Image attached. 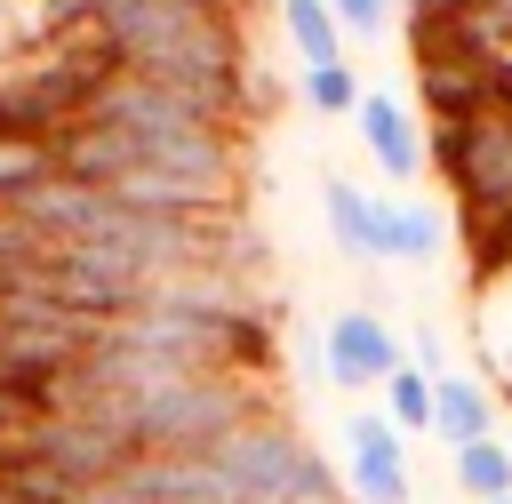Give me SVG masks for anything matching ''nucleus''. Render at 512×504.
I'll use <instances>...</instances> for the list:
<instances>
[{
	"instance_id": "obj_1",
	"label": "nucleus",
	"mask_w": 512,
	"mask_h": 504,
	"mask_svg": "<svg viewBox=\"0 0 512 504\" xmlns=\"http://www.w3.org/2000/svg\"><path fill=\"white\" fill-rule=\"evenodd\" d=\"M112 72L176 80V88H248V32L232 8H192V0H144L112 8L88 24Z\"/></svg>"
},
{
	"instance_id": "obj_2",
	"label": "nucleus",
	"mask_w": 512,
	"mask_h": 504,
	"mask_svg": "<svg viewBox=\"0 0 512 504\" xmlns=\"http://www.w3.org/2000/svg\"><path fill=\"white\" fill-rule=\"evenodd\" d=\"M104 416L128 432L136 456H208L240 424L272 416V400H264V376H176L136 400H104Z\"/></svg>"
},
{
	"instance_id": "obj_3",
	"label": "nucleus",
	"mask_w": 512,
	"mask_h": 504,
	"mask_svg": "<svg viewBox=\"0 0 512 504\" xmlns=\"http://www.w3.org/2000/svg\"><path fill=\"white\" fill-rule=\"evenodd\" d=\"M344 448H352V504H416L408 440L392 432L384 408H352L344 416Z\"/></svg>"
},
{
	"instance_id": "obj_4",
	"label": "nucleus",
	"mask_w": 512,
	"mask_h": 504,
	"mask_svg": "<svg viewBox=\"0 0 512 504\" xmlns=\"http://www.w3.org/2000/svg\"><path fill=\"white\" fill-rule=\"evenodd\" d=\"M320 352H328V384H344V392H368V384H384L392 368H408L400 336H392L384 312H368V304L336 312L328 336H320Z\"/></svg>"
},
{
	"instance_id": "obj_5",
	"label": "nucleus",
	"mask_w": 512,
	"mask_h": 504,
	"mask_svg": "<svg viewBox=\"0 0 512 504\" xmlns=\"http://www.w3.org/2000/svg\"><path fill=\"white\" fill-rule=\"evenodd\" d=\"M416 104L432 112V128H456V120L496 112V96H488V56H432V64H416Z\"/></svg>"
},
{
	"instance_id": "obj_6",
	"label": "nucleus",
	"mask_w": 512,
	"mask_h": 504,
	"mask_svg": "<svg viewBox=\"0 0 512 504\" xmlns=\"http://www.w3.org/2000/svg\"><path fill=\"white\" fill-rule=\"evenodd\" d=\"M352 120H360V136H368V152H376V168H384L392 184H408V176L424 168V128H416L408 96H384V88H368Z\"/></svg>"
},
{
	"instance_id": "obj_7",
	"label": "nucleus",
	"mask_w": 512,
	"mask_h": 504,
	"mask_svg": "<svg viewBox=\"0 0 512 504\" xmlns=\"http://www.w3.org/2000/svg\"><path fill=\"white\" fill-rule=\"evenodd\" d=\"M432 432L448 440V448H472V440H496V392L480 384V376H440L432 384Z\"/></svg>"
},
{
	"instance_id": "obj_8",
	"label": "nucleus",
	"mask_w": 512,
	"mask_h": 504,
	"mask_svg": "<svg viewBox=\"0 0 512 504\" xmlns=\"http://www.w3.org/2000/svg\"><path fill=\"white\" fill-rule=\"evenodd\" d=\"M448 248V224L432 216V208H416V200H376V264L392 256V264H432Z\"/></svg>"
},
{
	"instance_id": "obj_9",
	"label": "nucleus",
	"mask_w": 512,
	"mask_h": 504,
	"mask_svg": "<svg viewBox=\"0 0 512 504\" xmlns=\"http://www.w3.org/2000/svg\"><path fill=\"white\" fill-rule=\"evenodd\" d=\"M320 208H328V240H336L344 256L376 264V192H360V184L328 176V184H320Z\"/></svg>"
},
{
	"instance_id": "obj_10",
	"label": "nucleus",
	"mask_w": 512,
	"mask_h": 504,
	"mask_svg": "<svg viewBox=\"0 0 512 504\" xmlns=\"http://www.w3.org/2000/svg\"><path fill=\"white\" fill-rule=\"evenodd\" d=\"M448 480H456L472 504L512 496V448H504V432H496V440H472V448H448Z\"/></svg>"
},
{
	"instance_id": "obj_11",
	"label": "nucleus",
	"mask_w": 512,
	"mask_h": 504,
	"mask_svg": "<svg viewBox=\"0 0 512 504\" xmlns=\"http://www.w3.org/2000/svg\"><path fill=\"white\" fill-rule=\"evenodd\" d=\"M280 24H288V48L304 56V72L312 64H344V24H336L328 0H280Z\"/></svg>"
},
{
	"instance_id": "obj_12",
	"label": "nucleus",
	"mask_w": 512,
	"mask_h": 504,
	"mask_svg": "<svg viewBox=\"0 0 512 504\" xmlns=\"http://www.w3.org/2000/svg\"><path fill=\"white\" fill-rule=\"evenodd\" d=\"M48 176H64L56 136H0V208H16L24 192H40Z\"/></svg>"
},
{
	"instance_id": "obj_13",
	"label": "nucleus",
	"mask_w": 512,
	"mask_h": 504,
	"mask_svg": "<svg viewBox=\"0 0 512 504\" xmlns=\"http://www.w3.org/2000/svg\"><path fill=\"white\" fill-rule=\"evenodd\" d=\"M432 384H440V376H424V368H392V376H384V416H392L400 440H408V432H432Z\"/></svg>"
},
{
	"instance_id": "obj_14",
	"label": "nucleus",
	"mask_w": 512,
	"mask_h": 504,
	"mask_svg": "<svg viewBox=\"0 0 512 504\" xmlns=\"http://www.w3.org/2000/svg\"><path fill=\"white\" fill-rule=\"evenodd\" d=\"M360 96H368V88H360L352 56H344V64H312V72H304V104H312L320 120H344V112H360Z\"/></svg>"
},
{
	"instance_id": "obj_15",
	"label": "nucleus",
	"mask_w": 512,
	"mask_h": 504,
	"mask_svg": "<svg viewBox=\"0 0 512 504\" xmlns=\"http://www.w3.org/2000/svg\"><path fill=\"white\" fill-rule=\"evenodd\" d=\"M336 8V24H344V40H376L384 48V24H392V0H328Z\"/></svg>"
},
{
	"instance_id": "obj_16",
	"label": "nucleus",
	"mask_w": 512,
	"mask_h": 504,
	"mask_svg": "<svg viewBox=\"0 0 512 504\" xmlns=\"http://www.w3.org/2000/svg\"><path fill=\"white\" fill-rule=\"evenodd\" d=\"M504 408H512V384H504Z\"/></svg>"
},
{
	"instance_id": "obj_17",
	"label": "nucleus",
	"mask_w": 512,
	"mask_h": 504,
	"mask_svg": "<svg viewBox=\"0 0 512 504\" xmlns=\"http://www.w3.org/2000/svg\"><path fill=\"white\" fill-rule=\"evenodd\" d=\"M504 448H512V432H504Z\"/></svg>"
},
{
	"instance_id": "obj_18",
	"label": "nucleus",
	"mask_w": 512,
	"mask_h": 504,
	"mask_svg": "<svg viewBox=\"0 0 512 504\" xmlns=\"http://www.w3.org/2000/svg\"><path fill=\"white\" fill-rule=\"evenodd\" d=\"M496 504H512V496H496Z\"/></svg>"
}]
</instances>
